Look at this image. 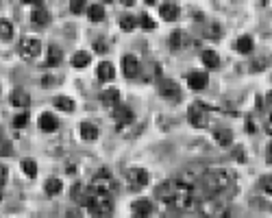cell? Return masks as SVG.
I'll use <instances>...</instances> for the list:
<instances>
[{
	"instance_id": "obj_37",
	"label": "cell",
	"mask_w": 272,
	"mask_h": 218,
	"mask_svg": "<svg viewBox=\"0 0 272 218\" xmlns=\"http://www.w3.org/2000/svg\"><path fill=\"white\" fill-rule=\"evenodd\" d=\"M261 188H264L268 194H272V175H266V177L261 179Z\"/></svg>"
},
{
	"instance_id": "obj_16",
	"label": "cell",
	"mask_w": 272,
	"mask_h": 218,
	"mask_svg": "<svg viewBox=\"0 0 272 218\" xmlns=\"http://www.w3.org/2000/svg\"><path fill=\"white\" fill-rule=\"evenodd\" d=\"M114 116H116V120H118V124L122 127V124H131L135 120V116H133V111H131L126 105H118V107L114 109Z\"/></svg>"
},
{
	"instance_id": "obj_43",
	"label": "cell",
	"mask_w": 272,
	"mask_h": 218,
	"mask_svg": "<svg viewBox=\"0 0 272 218\" xmlns=\"http://www.w3.org/2000/svg\"><path fill=\"white\" fill-rule=\"evenodd\" d=\"M83 9H85V2H74V4H72V11H74V13L83 11Z\"/></svg>"
},
{
	"instance_id": "obj_18",
	"label": "cell",
	"mask_w": 272,
	"mask_h": 218,
	"mask_svg": "<svg viewBox=\"0 0 272 218\" xmlns=\"http://www.w3.org/2000/svg\"><path fill=\"white\" fill-rule=\"evenodd\" d=\"M187 85H190L192 90H203V87H207V74L205 72H190L187 74Z\"/></svg>"
},
{
	"instance_id": "obj_35",
	"label": "cell",
	"mask_w": 272,
	"mask_h": 218,
	"mask_svg": "<svg viewBox=\"0 0 272 218\" xmlns=\"http://www.w3.org/2000/svg\"><path fill=\"white\" fill-rule=\"evenodd\" d=\"M26 124H29V114H26V111H22V114H18L16 118H13V127L16 129H24Z\"/></svg>"
},
{
	"instance_id": "obj_2",
	"label": "cell",
	"mask_w": 272,
	"mask_h": 218,
	"mask_svg": "<svg viewBox=\"0 0 272 218\" xmlns=\"http://www.w3.org/2000/svg\"><path fill=\"white\" fill-rule=\"evenodd\" d=\"M87 207H90L96 216H111L114 214V201H111V194H100V192H92L90 190V201H87Z\"/></svg>"
},
{
	"instance_id": "obj_5",
	"label": "cell",
	"mask_w": 272,
	"mask_h": 218,
	"mask_svg": "<svg viewBox=\"0 0 272 218\" xmlns=\"http://www.w3.org/2000/svg\"><path fill=\"white\" fill-rule=\"evenodd\" d=\"M124 183H126V188H129V190L137 192V190L146 188V183H148V173H146L144 168H131V170H126Z\"/></svg>"
},
{
	"instance_id": "obj_10",
	"label": "cell",
	"mask_w": 272,
	"mask_h": 218,
	"mask_svg": "<svg viewBox=\"0 0 272 218\" xmlns=\"http://www.w3.org/2000/svg\"><path fill=\"white\" fill-rule=\"evenodd\" d=\"M131 210H133L135 218H148L153 214V201L151 198H137V201H133V205H131Z\"/></svg>"
},
{
	"instance_id": "obj_36",
	"label": "cell",
	"mask_w": 272,
	"mask_h": 218,
	"mask_svg": "<svg viewBox=\"0 0 272 218\" xmlns=\"http://www.w3.org/2000/svg\"><path fill=\"white\" fill-rule=\"evenodd\" d=\"M139 26H142V29H146V31L155 29V22L151 20V16H148V13H142V16H139Z\"/></svg>"
},
{
	"instance_id": "obj_46",
	"label": "cell",
	"mask_w": 272,
	"mask_h": 218,
	"mask_svg": "<svg viewBox=\"0 0 272 218\" xmlns=\"http://www.w3.org/2000/svg\"><path fill=\"white\" fill-rule=\"evenodd\" d=\"M133 218H135V216H133Z\"/></svg>"
},
{
	"instance_id": "obj_45",
	"label": "cell",
	"mask_w": 272,
	"mask_h": 218,
	"mask_svg": "<svg viewBox=\"0 0 272 218\" xmlns=\"http://www.w3.org/2000/svg\"><path fill=\"white\" fill-rule=\"evenodd\" d=\"M0 201H2V192H0Z\"/></svg>"
},
{
	"instance_id": "obj_33",
	"label": "cell",
	"mask_w": 272,
	"mask_h": 218,
	"mask_svg": "<svg viewBox=\"0 0 272 218\" xmlns=\"http://www.w3.org/2000/svg\"><path fill=\"white\" fill-rule=\"evenodd\" d=\"M22 170H24V175H26V177H35V175H37V164H35V161H33V159H24V161H22Z\"/></svg>"
},
{
	"instance_id": "obj_25",
	"label": "cell",
	"mask_w": 272,
	"mask_h": 218,
	"mask_svg": "<svg viewBox=\"0 0 272 218\" xmlns=\"http://www.w3.org/2000/svg\"><path fill=\"white\" fill-rule=\"evenodd\" d=\"M87 16H90L92 22H102L107 18L105 7H102V4H90V7H87Z\"/></svg>"
},
{
	"instance_id": "obj_1",
	"label": "cell",
	"mask_w": 272,
	"mask_h": 218,
	"mask_svg": "<svg viewBox=\"0 0 272 218\" xmlns=\"http://www.w3.org/2000/svg\"><path fill=\"white\" fill-rule=\"evenodd\" d=\"M203 183L205 188L209 190V192L218 194V192H227L229 188L233 185V175L229 173V170H209V173H205L203 177Z\"/></svg>"
},
{
	"instance_id": "obj_30",
	"label": "cell",
	"mask_w": 272,
	"mask_h": 218,
	"mask_svg": "<svg viewBox=\"0 0 272 218\" xmlns=\"http://www.w3.org/2000/svg\"><path fill=\"white\" fill-rule=\"evenodd\" d=\"M55 105H57V109H61V111H74V100L70 99V96H57V99H55Z\"/></svg>"
},
{
	"instance_id": "obj_31",
	"label": "cell",
	"mask_w": 272,
	"mask_h": 218,
	"mask_svg": "<svg viewBox=\"0 0 272 218\" xmlns=\"http://www.w3.org/2000/svg\"><path fill=\"white\" fill-rule=\"evenodd\" d=\"M135 26H137V18H135V16L126 13V16L120 18V29H122V31H133Z\"/></svg>"
},
{
	"instance_id": "obj_23",
	"label": "cell",
	"mask_w": 272,
	"mask_h": 218,
	"mask_svg": "<svg viewBox=\"0 0 272 218\" xmlns=\"http://www.w3.org/2000/svg\"><path fill=\"white\" fill-rule=\"evenodd\" d=\"M200 59H203V63L209 68V70H214V68L220 66V57H218V53H215V50H203Z\"/></svg>"
},
{
	"instance_id": "obj_15",
	"label": "cell",
	"mask_w": 272,
	"mask_h": 218,
	"mask_svg": "<svg viewBox=\"0 0 272 218\" xmlns=\"http://www.w3.org/2000/svg\"><path fill=\"white\" fill-rule=\"evenodd\" d=\"M9 100H11V105H13V107H22V109H24V107H29V105H31V96L26 94L24 90H20V87L11 92Z\"/></svg>"
},
{
	"instance_id": "obj_6",
	"label": "cell",
	"mask_w": 272,
	"mask_h": 218,
	"mask_svg": "<svg viewBox=\"0 0 272 218\" xmlns=\"http://www.w3.org/2000/svg\"><path fill=\"white\" fill-rule=\"evenodd\" d=\"M39 53H41V41L37 40V37H24V40L20 41V57L24 59V61L37 59Z\"/></svg>"
},
{
	"instance_id": "obj_21",
	"label": "cell",
	"mask_w": 272,
	"mask_h": 218,
	"mask_svg": "<svg viewBox=\"0 0 272 218\" xmlns=\"http://www.w3.org/2000/svg\"><path fill=\"white\" fill-rule=\"evenodd\" d=\"M198 210H200V216H205V218H214V216H215V212L220 210V205H218V201H215V198H209V201H203V203H200Z\"/></svg>"
},
{
	"instance_id": "obj_8",
	"label": "cell",
	"mask_w": 272,
	"mask_h": 218,
	"mask_svg": "<svg viewBox=\"0 0 272 218\" xmlns=\"http://www.w3.org/2000/svg\"><path fill=\"white\" fill-rule=\"evenodd\" d=\"M175 192H176V181H175V179H170V181H163L157 188V198L163 203V205H170L172 207V201H175Z\"/></svg>"
},
{
	"instance_id": "obj_17",
	"label": "cell",
	"mask_w": 272,
	"mask_h": 218,
	"mask_svg": "<svg viewBox=\"0 0 272 218\" xmlns=\"http://www.w3.org/2000/svg\"><path fill=\"white\" fill-rule=\"evenodd\" d=\"M96 77H98V81H114V77H116V68H114V63H109V61H102L100 66H98V70H96Z\"/></svg>"
},
{
	"instance_id": "obj_19",
	"label": "cell",
	"mask_w": 272,
	"mask_h": 218,
	"mask_svg": "<svg viewBox=\"0 0 272 218\" xmlns=\"http://www.w3.org/2000/svg\"><path fill=\"white\" fill-rule=\"evenodd\" d=\"M78 131H81V138L85 142H96L98 140V127L94 122H81V129H78Z\"/></svg>"
},
{
	"instance_id": "obj_34",
	"label": "cell",
	"mask_w": 272,
	"mask_h": 218,
	"mask_svg": "<svg viewBox=\"0 0 272 218\" xmlns=\"http://www.w3.org/2000/svg\"><path fill=\"white\" fill-rule=\"evenodd\" d=\"M183 46V33L181 31H175V33H170V48L172 50H179Z\"/></svg>"
},
{
	"instance_id": "obj_41",
	"label": "cell",
	"mask_w": 272,
	"mask_h": 218,
	"mask_svg": "<svg viewBox=\"0 0 272 218\" xmlns=\"http://www.w3.org/2000/svg\"><path fill=\"white\" fill-rule=\"evenodd\" d=\"M209 33H212V37H220V29H218L215 24H212V26L207 29V35H209Z\"/></svg>"
},
{
	"instance_id": "obj_4",
	"label": "cell",
	"mask_w": 272,
	"mask_h": 218,
	"mask_svg": "<svg viewBox=\"0 0 272 218\" xmlns=\"http://www.w3.org/2000/svg\"><path fill=\"white\" fill-rule=\"evenodd\" d=\"M114 188H116V181H114V177H111L109 170H98V173L94 175L92 183H90L92 192H100V194H111Z\"/></svg>"
},
{
	"instance_id": "obj_3",
	"label": "cell",
	"mask_w": 272,
	"mask_h": 218,
	"mask_svg": "<svg viewBox=\"0 0 272 218\" xmlns=\"http://www.w3.org/2000/svg\"><path fill=\"white\" fill-rule=\"evenodd\" d=\"M194 205V190H192V185L183 183V181H176V192H175V201H172V207L175 210H190V207Z\"/></svg>"
},
{
	"instance_id": "obj_27",
	"label": "cell",
	"mask_w": 272,
	"mask_h": 218,
	"mask_svg": "<svg viewBox=\"0 0 272 218\" xmlns=\"http://www.w3.org/2000/svg\"><path fill=\"white\" fill-rule=\"evenodd\" d=\"M44 190L48 197H57V194H61V190H63V183H61L59 179H48V181L44 183Z\"/></svg>"
},
{
	"instance_id": "obj_13",
	"label": "cell",
	"mask_w": 272,
	"mask_h": 218,
	"mask_svg": "<svg viewBox=\"0 0 272 218\" xmlns=\"http://www.w3.org/2000/svg\"><path fill=\"white\" fill-rule=\"evenodd\" d=\"M39 129L44 133H53V131H57L59 129V120H57V116H53L50 111H44V114L39 116Z\"/></svg>"
},
{
	"instance_id": "obj_11",
	"label": "cell",
	"mask_w": 272,
	"mask_h": 218,
	"mask_svg": "<svg viewBox=\"0 0 272 218\" xmlns=\"http://www.w3.org/2000/svg\"><path fill=\"white\" fill-rule=\"evenodd\" d=\"M122 72H124V77L135 79L139 74V59L135 57V55H126V57L122 59Z\"/></svg>"
},
{
	"instance_id": "obj_38",
	"label": "cell",
	"mask_w": 272,
	"mask_h": 218,
	"mask_svg": "<svg viewBox=\"0 0 272 218\" xmlns=\"http://www.w3.org/2000/svg\"><path fill=\"white\" fill-rule=\"evenodd\" d=\"M94 48L98 50V53H107V41H102V40H98L96 44H94Z\"/></svg>"
},
{
	"instance_id": "obj_39",
	"label": "cell",
	"mask_w": 272,
	"mask_h": 218,
	"mask_svg": "<svg viewBox=\"0 0 272 218\" xmlns=\"http://www.w3.org/2000/svg\"><path fill=\"white\" fill-rule=\"evenodd\" d=\"M7 173H9L7 166H0V185L7 183Z\"/></svg>"
},
{
	"instance_id": "obj_12",
	"label": "cell",
	"mask_w": 272,
	"mask_h": 218,
	"mask_svg": "<svg viewBox=\"0 0 272 218\" xmlns=\"http://www.w3.org/2000/svg\"><path fill=\"white\" fill-rule=\"evenodd\" d=\"M159 16L166 22H175V20H179L181 9L175 2H163V4H159Z\"/></svg>"
},
{
	"instance_id": "obj_28",
	"label": "cell",
	"mask_w": 272,
	"mask_h": 218,
	"mask_svg": "<svg viewBox=\"0 0 272 218\" xmlns=\"http://www.w3.org/2000/svg\"><path fill=\"white\" fill-rule=\"evenodd\" d=\"M235 48L240 50V53H244V55L253 53V37L251 35H242L240 40L235 41Z\"/></svg>"
},
{
	"instance_id": "obj_40",
	"label": "cell",
	"mask_w": 272,
	"mask_h": 218,
	"mask_svg": "<svg viewBox=\"0 0 272 218\" xmlns=\"http://www.w3.org/2000/svg\"><path fill=\"white\" fill-rule=\"evenodd\" d=\"M214 218H231V214H229V210H224V207H220L218 212H215Z\"/></svg>"
},
{
	"instance_id": "obj_22",
	"label": "cell",
	"mask_w": 272,
	"mask_h": 218,
	"mask_svg": "<svg viewBox=\"0 0 272 218\" xmlns=\"http://www.w3.org/2000/svg\"><path fill=\"white\" fill-rule=\"evenodd\" d=\"M63 61V53H61L59 46H50L48 48V57H46V66L48 68H57Z\"/></svg>"
},
{
	"instance_id": "obj_44",
	"label": "cell",
	"mask_w": 272,
	"mask_h": 218,
	"mask_svg": "<svg viewBox=\"0 0 272 218\" xmlns=\"http://www.w3.org/2000/svg\"><path fill=\"white\" fill-rule=\"evenodd\" d=\"M268 161H272V142H270V146H268Z\"/></svg>"
},
{
	"instance_id": "obj_42",
	"label": "cell",
	"mask_w": 272,
	"mask_h": 218,
	"mask_svg": "<svg viewBox=\"0 0 272 218\" xmlns=\"http://www.w3.org/2000/svg\"><path fill=\"white\" fill-rule=\"evenodd\" d=\"M65 218H81V212L78 210H68L65 212Z\"/></svg>"
},
{
	"instance_id": "obj_9",
	"label": "cell",
	"mask_w": 272,
	"mask_h": 218,
	"mask_svg": "<svg viewBox=\"0 0 272 218\" xmlns=\"http://www.w3.org/2000/svg\"><path fill=\"white\" fill-rule=\"evenodd\" d=\"M159 94L168 100H181V90L176 85V81H170V79H163L159 83Z\"/></svg>"
},
{
	"instance_id": "obj_14",
	"label": "cell",
	"mask_w": 272,
	"mask_h": 218,
	"mask_svg": "<svg viewBox=\"0 0 272 218\" xmlns=\"http://www.w3.org/2000/svg\"><path fill=\"white\" fill-rule=\"evenodd\" d=\"M100 103L105 105V107L116 109L120 105V90H116V87H107V90L100 94Z\"/></svg>"
},
{
	"instance_id": "obj_29",
	"label": "cell",
	"mask_w": 272,
	"mask_h": 218,
	"mask_svg": "<svg viewBox=\"0 0 272 218\" xmlns=\"http://www.w3.org/2000/svg\"><path fill=\"white\" fill-rule=\"evenodd\" d=\"M90 61H92V57L87 53H83V50H78V53L72 57V66L74 68H87L90 66Z\"/></svg>"
},
{
	"instance_id": "obj_24",
	"label": "cell",
	"mask_w": 272,
	"mask_h": 218,
	"mask_svg": "<svg viewBox=\"0 0 272 218\" xmlns=\"http://www.w3.org/2000/svg\"><path fill=\"white\" fill-rule=\"evenodd\" d=\"M215 142L220 146H231L233 144V131L231 129H218L215 131Z\"/></svg>"
},
{
	"instance_id": "obj_32",
	"label": "cell",
	"mask_w": 272,
	"mask_h": 218,
	"mask_svg": "<svg viewBox=\"0 0 272 218\" xmlns=\"http://www.w3.org/2000/svg\"><path fill=\"white\" fill-rule=\"evenodd\" d=\"M11 37H13V26H11V22L0 20V40L9 41Z\"/></svg>"
},
{
	"instance_id": "obj_7",
	"label": "cell",
	"mask_w": 272,
	"mask_h": 218,
	"mask_svg": "<svg viewBox=\"0 0 272 218\" xmlns=\"http://www.w3.org/2000/svg\"><path fill=\"white\" fill-rule=\"evenodd\" d=\"M207 111L209 107L205 103H194L190 109H187V120H190V124H194V127H205V122H207Z\"/></svg>"
},
{
	"instance_id": "obj_20",
	"label": "cell",
	"mask_w": 272,
	"mask_h": 218,
	"mask_svg": "<svg viewBox=\"0 0 272 218\" xmlns=\"http://www.w3.org/2000/svg\"><path fill=\"white\" fill-rule=\"evenodd\" d=\"M72 197H74V201H78L81 205H87V201H90V188L83 183H77L72 188Z\"/></svg>"
},
{
	"instance_id": "obj_26",
	"label": "cell",
	"mask_w": 272,
	"mask_h": 218,
	"mask_svg": "<svg viewBox=\"0 0 272 218\" xmlns=\"http://www.w3.org/2000/svg\"><path fill=\"white\" fill-rule=\"evenodd\" d=\"M31 20H33V24H39V26H44V24H48L50 16H48V11H46L44 7H37L35 11L31 13Z\"/></svg>"
}]
</instances>
